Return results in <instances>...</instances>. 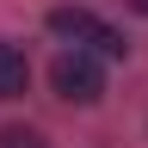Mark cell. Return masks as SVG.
Wrapping results in <instances>:
<instances>
[{
    "label": "cell",
    "mask_w": 148,
    "mask_h": 148,
    "mask_svg": "<svg viewBox=\"0 0 148 148\" xmlns=\"http://www.w3.org/2000/svg\"><path fill=\"white\" fill-rule=\"evenodd\" d=\"M25 86H31L25 49H18V43H0V99H25Z\"/></svg>",
    "instance_id": "cell-3"
},
{
    "label": "cell",
    "mask_w": 148,
    "mask_h": 148,
    "mask_svg": "<svg viewBox=\"0 0 148 148\" xmlns=\"http://www.w3.org/2000/svg\"><path fill=\"white\" fill-rule=\"evenodd\" d=\"M49 86H56V99H68V105H99L105 99V68H99V49H62L49 62Z\"/></svg>",
    "instance_id": "cell-1"
},
{
    "label": "cell",
    "mask_w": 148,
    "mask_h": 148,
    "mask_svg": "<svg viewBox=\"0 0 148 148\" xmlns=\"http://www.w3.org/2000/svg\"><path fill=\"white\" fill-rule=\"evenodd\" d=\"M49 31H56V37H68V43H80V49H99V56H123V49H130V43H123V31L99 25L86 6H56V12H49Z\"/></svg>",
    "instance_id": "cell-2"
},
{
    "label": "cell",
    "mask_w": 148,
    "mask_h": 148,
    "mask_svg": "<svg viewBox=\"0 0 148 148\" xmlns=\"http://www.w3.org/2000/svg\"><path fill=\"white\" fill-rule=\"evenodd\" d=\"M123 6H130V12H148V0H123Z\"/></svg>",
    "instance_id": "cell-5"
},
{
    "label": "cell",
    "mask_w": 148,
    "mask_h": 148,
    "mask_svg": "<svg viewBox=\"0 0 148 148\" xmlns=\"http://www.w3.org/2000/svg\"><path fill=\"white\" fill-rule=\"evenodd\" d=\"M0 148H49L37 130H0Z\"/></svg>",
    "instance_id": "cell-4"
}]
</instances>
